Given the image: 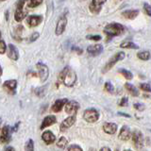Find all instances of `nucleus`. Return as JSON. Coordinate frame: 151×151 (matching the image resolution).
I'll return each instance as SVG.
<instances>
[{"label": "nucleus", "mask_w": 151, "mask_h": 151, "mask_svg": "<svg viewBox=\"0 0 151 151\" xmlns=\"http://www.w3.org/2000/svg\"><path fill=\"white\" fill-rule=\"evenodd\" d=\"M103 130L108 134H114L117 130V125L114 124V123L107 122L103 125Z\"/></svg>", "instance_id": "20"}, {"label": "nucleus", "mask_w": 151, "mask_h": 151, "mask_svg": "<svg viewBox=\"0 0 151 151\" xmlns=\"http://www.w3.org/2000/svg\"><path fill=\"white\" fill-rule=\"evenodd\" d=\"M25 150L26 151H34V142L33 140L29 139L25 145Z\"/></svg>", "instance_id": "28"}, {"label": "nucleus", "mask_w": 151, "mask_h": 151, "mask_svg": "<svg viewBox=\"0 0 151 151\" xmlns=\"http://www.w3.org/2000/svg\"><path fill=\"white\" fill-rule=\"evenodd\" d=\"M103 51V46L101 45H90L87 48V52L91 56H97L99 54H101Z\"/></svg>", "instance_id": "16"}, {"label": "nucleus", "mask_w": 151, "mask_h": 151, "mask_svg": "<svg viewBox=\"0 0 151 151\" xmlns=\"http://www.w3.org/2000/svg\"><path fill=\"white\" fill-rule=\"evenodd\" d=\"M140 88L143 90V91H145V92L151 93V87H150V85L148 83H142V84H140Z\"/></svg>", "instance_id": "31"}, {"label": "nucleus", "mask_w": 151, "mask_h": 151, "mask_svg": "<svg viewBox=\"0 0 151 151\" xmlns=\"http://www.w3.org/2000/svg\"><path fill=\"white\" fill-rule=\"evenodd\" d=\"M86 38L88 40H93V41H100L101 40V36H99V35H88Z\"/></svg>", "instance_id": "36"}, {"label": "nucleus", "mask_w": 151, "mask_h": 151, "mask_svg": "<svg viewBox=\"0 0 151 151\" xmlns=\"http://www.w3.org/2000/svg\"><path fill=\"white\" fill-rule=\"evenodd\" d=\"M68 151H83L82 148L78 145H72L68 147Z\"/></svg>", "instance_id": "33"}, {"label": "nucleus", "mask_w": 151, "mask_h": 151, "mask_svg": "<svg viewBox=\"0 0 151 151\" xmlns=\"http://www.w3.org/2000/svg\"><path fill=\"white\" fill-rule=\"evenodd\" d=\"M67 143H68V141L65 137H60L59 141L57 142V145H58V147H60L61 149H64L65 146L67 145Z\"/></svg>", "instance_id": "26"}, {"label": "nucleus", "mask_w": 151, "mask_h": 151, "mask_svg": "<svg viewBox=\"0 0 151 151\" xmlns=\"http://www.w3.org/2000/svg\"><path fill=\"white\" fill-rule=\"evenodd\" d=\"M66 25H67V18H66L65 14H63L58 20V23H57L56 26V35H61L63 33V31L65 30Z\"/></svg>", "instance_id": "8"}, {"label": "nucleus", "mask_w": 151, "mask_h": 151, "mask_svg": "<svg viewBox=\"0 0 151 151\" xmlns=\"http://www.w3.org/2000/svg\"><path fill=\"white\" fill-rule=\"evenodd\" d=\"M100 151H111V150L109 148V147H107V146H104V147H102L100 149Z\"/></svg>", "instance_id": "42"}, {"label": "nucleus", "mask_w": 151, "mask_h": 151, "mask_svg": "<svg viewBox=\"0 0 151 151\" xmlns=\"http://www.w3.org/2000/svg\"><path fill=\"white\" fill-rule=\"evenodd\" d=\"M119 73H121L123 76H124V78H127V79H132V78H133V75H132L131 72H129V71H127L126 69H120L119 70Z\"/></svg>", "instance_id": "27"}, {"label": "nucleus", "mask_w": 151, "mask_h": 151, "mask_svg": "<svg viewBox=\"0 0 151 151\" xmlns=\"http://www.w3.org/2000/svg\"><path fill=\"white\" fill-rule=\"evenodd\" d=\"M42 141H44L46 145H51V144H53L54 142H55L56 137H55V135L52 133L51 131L46 130V131H45L44 133L42 134Z\"/></svg>", "instance_id": "17"}, {"label": "nucleus", "mask_w": 151, "mask_h": 151, "mask_svg": "<svg viewBox=\"0 0 151 151\" xmlns=\"http://www.w3.org/2000/svg\"><path fill=\"white\" fill-rule=\"evenodd\" d=\"M42 2V0H28L27 7L28 8H36L39 5H41Z\"/></svg>", "instance_id": "29"}, {"label": "nucleus", "mask_w": 151, "mask_h": 151, "mask_svg": "<svg viewBox=\"0 0 151 151\" xmlns=\"http://www.w3.org/2000/svg\"><path fill=\"white\" fill-rule=\"evenodd\" d=\"M6 49H7V45L5 44V42L1 40V42H0V53L4 54L6 52Z\"/></svg>", "instance_id": "35"}, {"label": "nucleus", "mask_w": 151, "mask_h": 151, "mask_svg": "<svg viewBox=\"0 0 151 151\" xmlns=\"http://www.w3.org/2000/svg\"><path fill=\"white\" fill-rule=\"evenodd\" d=\"M5 151H15V149H14L13 147H12V146H9V147L6 148V150Z\"/></svg>", "instance_id": "43"}, {"label": "nucleus", "mask_w": 151, "mask_h": 151, "mask_svg": "<svg viewBox=\"0 0 151 151\" xmlns=\"http://www.w3.org/2000/svg\"><path fill=\"white\" fill-rule=\"evenodd\" d=\"M56 121H57V119H56V117L54 115L46 116L45 119L42 120V125H41V129H45V127L55 124Z\"/></svg>", "instance_id": "21"}, {"label": "nucleus", "mask_w": 151, "mask_h": 151, "mask_svg": "<svg viewBox=\"0 0 151 151\" xmlns=\"http://www.w3.org/2000/svg\"><path fill=\"white\" fill-rule=\"evenodd\" d=\"M118 114L119 115H122V116H125V117H127V118H129L130 117V115H129V114H127V113H124V112H118Z\"/></svg>", "instance_id": "41"}, {"label": "nucleus", "mask_w": 151, "mask_h": 151, "mask_svg": "<svg viewBox=\"0 0 151 151\" xmlns=\"http://www.w3.org/2000/svg\"><path fill=\"white\" fill-rule=\"evenodd\" d=\"M127 104H129V100H127V97H123L118 101V105L121 107H126V106H127Z\"/></svg>", "instance_id": "32"}, {"label": "nucleus", "mask_w": 151, "mask_h": 151, "mask_svg": "<svg viewBox=\"0 0 151 151\" xmlns=\"http://www.w3.org/2000/svg\"><path fill=\"white\" fill-rule=\"evenodd\" d=\"M104 32H105V34L108 36L109 40H110L112 37L121 35L122 33L124 32V27H123L121 24L111 23L105 27V28H104Z\"/></svg>", "instance_id": "2"}, {"label": "nucleus", "mask_w": 151, "mask_h": 151, "mask_svg": "<svg viewBox=\"0 0 151 151\" xmlns=\"http://www.w3.org/2000/svg\"><path fill=\"white\" fill-rule=\"evenodd\" d=\"M83 117L85 121H87L88 123H94L99 119V112L93 108L87 109L83 113Z\"/></svg>", "instance_id": "5"}, {"label": "nucleus", "mask_w": 151, "mask_h": 151, "mask_svg": "<svg viewBox=\"0 0 151 151\" xmlns=\"http://www.w3.org/2000/svg\"><path fill=\"white\" fill-rule=\"evenodd\" d=\"M124 58H125L124 52H118V53H116L115 55H113V57H111V58L109 60L108 63H106V65L104 66L102 72L106 73V72H108V71H110L113 67V65H115V63H117V61L124 60Z\"/></svg>", "instance_id": "4"}, {"label": "nucleus", "mask_w": 151, "mask_h": 151, "mask_svg": "<svg viewBox=\"0 0 151 151\" xmlns=\"http://www.w3.org/2000/svg\"><path fill=\"white\" fill-rule=\"evenodd\" d=\"M27 2V0H19V2L17 4V8L15 13H14V18L17 22L23 21V19L27 15V9L25 8V4Z\"/></svg>", "instance_id": "3"}, {"label": "nucleus", "mask_w": 151, "mask_h": 151, "mask_svg": "<svg viewBox=\"0 0 151 151\" xmlns=\"http://www.w3.org/2000/svg\"><path fill=\"white\" fill-rule=\"evenodd\" d=\"M105 89H106V91L109 92L110 93H113V92H114V88H113V85H111V82H106L105 83Z\"/></svg>", "instance_id": "30"}, {"label": "nucleus", "mask_w": 151, "mask_h": 151, "mask_svg": "<svg viewBox=\"0 0 151 151\" xmlns=\"http://www.w3.org/2000/svg\"><path fill=\"white\" fill-rule=\"evenodd\" d=\"M59 79L60 82H63L65 86L72 87L77 82V74L75 73V71L72 70L68 66L63 68V70L60 73Z\"/></svg>", "instance_id": "1"}, {"label": "nucleus", "mask_w": 151, "mask_h": 151, "mask_svg": "<svg viewBox=\"0 0 151 151\" xmlns=\"http://www.w3.org/2000/svg\"><path fill=\"white\" fill-rule=\"evenodd\" d=\"M115 151H119V150H118V149H116V150H115Z\"/></svg>", "instance_id": "46"}, {"label": "nucleus", "mask_w": 151, "mask_h": 151, "mask_svg": "<svg viewBox=\"0 0 151 151\" xmlns=\"http://www.w3.org/2000/svg\"><path fill=\"white\" fill-rule=\"evenodd\" d=\"M75 123H76V116L75 115H71V116L67 117L66 119H64L63 122H61L60 127V131L64 132L66 129H68L69 127H72Z\"/></svg>", "instance_id": "13"}, {"label": "nucleus", "mask_w": 151, "mask_h": 151, "mask_svg": "<svg viewBox=\"0 0 151 151\" xmlns=\"http://www.w3.org/2000/svg\"><path fill=\"white\" fill-rule=\"evenodd\" d=\"M1 1H5V0H1Z\"/></svg>", "instance_id": "47"}, {"label": "nucleus", "mask_w": 151, "mask_h": 151, "mask_svg": "<svg viewBox=\"0 0 151 151\" xmlns=\"http://www.w3.org/2000/svg\"><path fill=\"white\" fill-rule=\"evenodd\" d=\"M133 106L136 110L139 111H142L145 110V105H143V104H141V103H135Z\"/></svg>", "instance_id": "37"}, {"label": "nucleus", "mask_w": 151, "mask_h": 151, "mask_svg": "<svg viewBox=\"0 0 151 151\" xmlns=\"http://www.w3.org/2000/svg\"><path fill=\"white\" fill-rule=\"evenodd\" d=\"M12 129L11 127L9 126H5L2 127L1 130V135H0V141H1V144H8L9 141H11V137H12Z\"/></svg>", "instance_id": "10"}, {"label": "nucleus", "mask_w": 151, "mask_h": 151, "mask_svg": "<svg viewBox=\"0 0 151 151\" xmlns=\"http://www.w3.org/2000/svg\"><path fill=\"white\" fill-rule=\"evenodd\" d=\"M42 21V17L40 15H30L27 18V25L30 27H37Z\"/></svg>", "instance_id": "19"}, {"label": "nucleus", "mask_w": 151, "mask_h": 151, "mask_svg": "<svg viewBox=\"0 0 151 151\" xmlns=\"http://www.w3.org/2000/svg\"><path fill=\"white\" fill-rule=\"evenodd\" d=\"M122 48H129V49H138L139 45H137L136 44L132 42H124L120 45Z\"/></svg>", "instance_id": "24"}, {"label": "nucleus", "mask_w": 151, "mask_h": 151, "mask_svg": "<svg viewBox=\"0 0 151 151\" xmlns=\"http://www.w3.org/2000/svg\"><path fill=\"white\" fill-rule=\"evenodd\" d=\"M68 103V99L67 98H63V99H57L54 102V104L52 105V111L54 112H60L64 105Z\"/></svg>", "instance_id": "14"}, {"label": "nucleus", "mask_w": 151, "mask_h": 151, "mask_svg": "<svg viewBox=\"0 0 151 151\" xmlns=\"http://www.w3.org/2000/svg\"><path fill=\"white\" fill-rule=\"evenodd\" d=\"M124 151H132V150H130V149H126V150H124Z\"/></svg>", "instance_id": "45"}, {"label": "nucleus", "mask_w": 151, "mask_h": 151, "mask_svg": "<svg viewBox=\"0 0 151 151\" xmlns=\"http://www.w3.org/2000/svg\"><path fill=\"white\" fill-rule=\"evenodd\" d=\"M39 36H40V34L38 32H34L33 34L29 37V42H34V41H36L38 38H39Z\"/></svg>", "instance_id": "38"}, {"label": "nucleus", "mask_w": 151, "mask_h": 151, "mask_svg": "<svg viewBox=\"0 0 151 151\" xmlns=\"http://www.w3.org/2000/svg\"><path fill=\"white\" fill-rule=\"evenodd\" d=\"M79 110V104L77 101H68V103L65 105V111L69 115H75Z\"/></svg>", "instance_id": "11"}, {"label": "nucleus", "mask_w": 151, "mask_h": 151, "mask_svg": "<svg viewBox=\"0 0 151 151\" xmlns=\"http://www.w3.org/2000/svg\"><path fill=\"white\" fill-rule=\"evenodd\" d=\"M73 50H74V51H76V52H78V54H79V55L81 54L82 52H83V51H82V49H80L79 47H77V46H76V47L74 46V47H73Z\"/></svg>", "instance_id": "40"}, {"label": "nucleus", "mask_w": 151, "mask_h": 151, "mask_svg": "<svg viewBox=\"0 0 151 151\" xmlns=\"http://www.w3.org/2000/svg\"><path fill=\"white\" fill-rule=\"evenodd\" d=\"M106 2V0H93V2L90 4V12L93 14H97L101 11V6Z\"/></svg>", "instance_id": "12"}, {"label": "nucleus", "mask_w": 151, "mask_h": 151, "mask_svg": "<svg viewBox=\"0 0 151 151\" xmlns=\"http://www.w3.org/2000/svg\"><path fill=\"white\" fill-rule=\"evenodd\" d=\"M138 14H139L138 9H127V11L123 12L122 15L127 19H130V20H132V19H135L137 16H138Z\"/></svg>", "instance_id": "22"}, {"label": "nucleus", "mask_w": 151, "mask_h": 151, "mask_svg": "<svg viewBox=\"0 0 151 151\" xmlns=\"http://www.w3.org/2000/svg\"><path fill=\"white\" fill-rule=\"evenodd\" d=\"M8 57L12 60H17L19 59V51L17 47L12 44L8 45Z\"/></svg>", "instance_id": "15"}, {"label": "nucleus", "mask_w": 151, "mask_h": 151, "mask_svg": "<svg viewBox=\"0 0 151 151\" xmlns=\"http://www.w3.org/2000/svg\"><path fill=\"white\" fill-rule=\"evenodd\" d=\"M3 88L6 92L9 94H15L16 93V88H17V80L11 79L7 80L3 83Z\"/></svg>", "instance_id": "9"}, {"label": "nucleus", "mask_w": 151, "mask_h": 151, "mask_svg": "<svg viewBox=\"0 0 151 151\" xmlns=\"http://www.w3.org/2000/svg\"><path fill=\"white\" fill-rule=\"evenodd\" d=\"M89 151H96V150L94 149V148H90V149H89Z\"/></svg>", "instance_id": "44"}, {"label": "nucleus", "mask_w": 151, "mask_h": 151, "mask_svg": "<svg viewBox=\"0 0 151 151\" xmlns=\"http://www.w3.org/2000/svg\"><path fill=\"white\" fill-rule=\"evenodd\" d=\"M36 67L38 69V73H39V77L41 78V81L45 82V80L48 78V76H49L48 67H47V65H45L42 63H38L36 64Z\"/></svg>", "instance_id": "6"}, {"label": "nucleus", "mask_w": 151, "mask_h": 151, "mask_svg": "<svg viewBox=\"0 0 151 151\" xmlns=\"http://www.w3.org/2000/svg\"><path fill=\"white\" fill-rule=\"evenodd\" d=\"M132 141H133L134 146L137 149H140L142 146L144 145V136L142 134V132L138 129H136L132 133Z\"/></svg>", "instance_id": "7"}, {"label": "nucleus", "mask_w": 151, "mask_h": 151, "mask_svg": "<svg viewBox=\"0 0 151 151\" xmlns=\"http://www.w3.org/2000/svg\"><path fill=\"white\" fill-rule=\"evenodd\" d=\"M44 89L45 88H38L36 89V94L37 96H42L45 94V92H44Z\"/></svg>", "instance_id": "39"}, {"label": "nucleus", "mask_w": 151, "mask_h": 151, "mask_svg": "<svg viewBox=\"0 0 151 151\" xmlns=\"http://www.w3.org/2000/svg\"><path fill=\"white\" fill-rule=\"evenodd\" d=\"M137 57H138V58L142 60H148L150 59V52L149 51L139 52V53L137 54Z\"/></svg>", "instance_id": "25"}, {"label": "nucleus", "mask_w": 151, "mask_h": 151, "mask_svg": "<svg viewBox=\"0 0 151 151\" xmlns=\"http://www.w3.org/2000/svg\"><path fill=\"white\" fill-rule=\"evenodd\" d=\"M125 87H126V89L127 90V91L130 93L131 96H139L138 90H137V88L134 86V85H132L130 83H126Z\"/></svg>", "instance_id": "23"}, {"label": "nucleus", "mask_w": 151, "mask_h": 151, "mask_svg": "<svg viewBox=\"0 0 151 151\" xmlns=\"http://www.w3.org/2000/svg\"><path fill=\"white\" fill-rule=\"evenodd\" d=\"M131 133H130V129L129 127L124 126L121 129L120 132H119V135H118V138L123 140V141H127L129 139H130L131 137Z\"/></svg>", "instance_id": "18"}, {"label": "nucleus", "mask_w": 151, "mask_h": 151, "mask_svg": "<svg viewBox=\"0 0 151 151\" xmlns=\"http://www.w3.org/2000/svg\"><path fill=\"white\" fill-rule=\"evenodd\" d=\"M144 9H145V13L147 14L148 16L151 17V6H150V5H148L147 3H145L144 4Z\"/></svg>", "instance_id": "34"}]
</instances>
